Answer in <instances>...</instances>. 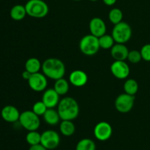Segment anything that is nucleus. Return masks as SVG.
<instances>
[{
  "mask_svg": "<svg viewBox=\"0 0 150 150\" xmlns=\"http://www.w3.org/2000/svg\"><path fill=\"white\" fill-rule=\"evenodd\" d=\"M60 95L54 89H47L44 91L42 97V101L48 108H54L58 105L60 101Z\"/></svg>",
  "mask_w": 150,
  "mask_h": 150,
  "instance_id": "nucleus-13",
  "label": "nucleus"
},
{
  "mask_svg": "<svg viewBox=\"0 0 150 150\" xmlns=\"http://www.w3.org/2000/svg\"><path fill=\"white\" fill-rule=\"evenodd\" d=\"M29 150H48L44 146H42L41 144H39L33 145V146H30Z\"/></svg>",
  "mask_w": 150,
  "mask_h": 150,
  "instance_id": "nucleus-30",
  "label": "nucleus"
},
{
  "mask_svg": "<svg viewBox=\"0 0 150 150\" xmlns=\"http://www.w3.org/2000/svg\"><path fill=\"white\" fill-rule=\"evenodd\" d=\"M48 109V108L46 107V105H45L43 102L42 100L41 101H38V102L35 103V104L32 106V110L35 114H36L37 115L40 117V116H43V114H45V112L46 111V110Z\"/></svg>",
  "mask_w": 150,
  "mask_h": 150,
  "instance_id": "nucleus-27",
  "label": "nucleus"
},
{
  "mask_svg": "<svg viewBox=\"0 0 150 150\" xmlns=\"http://www.w3.org/2000/svg\"><path fill=\"white\" fill-rule=\"evenodd\" d=\"M123 88L125 93L135 96L139 91V83L135 79H128L124 83Z\"/></svg>",
  "mask_w": 150,
  "mask_h": 150,
  "instance_id": "nucleus-22",
  "label": "nucleus"
},
{
  "mask_svg": "<svg viewBox=\"0 0 150 150\" xmlns=\"http://www.w3.org/2000/svg\"><path fill=\"white\" fill-rule=\"evenodd\" d=\"M123 13L120 9L113 8L108 13V19L113 24H117L122 21Z\"/></svg>",
  "mask_w": 150,
  "mask_h": 150,
  "instance_id": "nucleus-25",
  "label": "nucleus"
},
{
  "mask_svg": "<svg viewBox=\"0 0 150 150\" xmlns=\"http://www.w3.org/2000/svg\"><path fill=\"white\" fill-rule=\"evenodd\" d=\"M69 81L76 87H82L87 83L88 76L83 70H75L69 76Z\"/></svg>",
  "mask_w": 150,
  "mask_h": 150,
  "instance_id": "nucleus-14",
  "label": "nucleus"
},
{
  "mask_svg": "<svg viewBox=\"0 0 150 150\" xmlns=\"http://www.w3.org/2000/svg\"><path fill=\"white\" fill-rule=\"evenodd\" d=\"M129 51L128 48L125 44L116 42L111 48V55L114 60L125 61L127 59Z\"/></svg>",
  "mask_w": 150,
  "mask_h": 150,
  "instance_id": "nucleus-16",
  "label": "nucleus"
},
{
  "mask_svg": "<svg viewBox=\"0 0 150 150\" xmlns=\"http://www.w3.org/2000/svg\"><path fill=\"white\" fill-rule=\"evenodd\" d=\"M113 133V129L111 125L105 121L98 122L94 128L95 137L100 142L108 141L111 137Z\"/></svg>",
  "mask_w": 150,
  "mask_h": 150,
  "instance_id": "nucleus-11",
  "label": "nucleus"
},
{
  "mask_svg": "<svg viewBox=\"0 0 150 150\" xmlns=\"http://www.w3.org/2000/svg\"><path fill=\"white\" fill-rule=\"evenodd\" d=\"M10 17L14 21H21L26 17V13L25 5L22 4H16L10 10Z\"/></svg>",
  "mask_w": 150,
  "mask_h": 150,
  "instance_id": "nucleus-19",
  "label": "nucleus"
},
{
  "mask_svg": "<svg viewBox=\"0 0 150 150\" xmlns=\"http://www.w3.org/2000/svg\"><path fill=\"white\" fill-rule=\"evenodd\" d=\"M98 39H99L100 47L103 49H111L115 43L114 39L111 35L105 34L103 36L100 37Z\"/></svg>",
  "mask_w": 150,
  "mask_h": 150,
  "instance_id": "nucleus-24",
  "label": "nucleus"
},
{
  "mask_svg": "<svg viewBox=\"0 0 150 150\" xmlns=\"http://www.w3.org/2000/svg\"><path fill=\"white\" fill-rule=\"evenodd\" d=\"M111 35L117 43H126L132 37L131 26L126 22L121 21L114 25Z\"/></svg>",
  "mask_w": 150,
  "mask_h": 150,
  "instance_id": "nucleus-5",
  "label": "nucleus"
},
{
  "mask_svg": "<svg viewBox=\"0 0 150 150\" xmlns=\"http://www.w3.org/2000/svg\"><path fill=\"white\" fill-rule=\"evenodd\" d=\"M100 48L99 39L91 34L83 36L79 42L81 52L89 57L95 55L99 51Z\"/></svg>",
  "mask_w": 150,
  "mask_h": 150,
  "instance_id": "nucleus-4",
  "label": "nucleus"
},
{
  "mask_svg": "<svg viewBox=\"0 0 150 150\" xmlns=\"http://www.w3.org/2000/svg\"><path fill=\"white\" fill-rule=\"evenodd\" d=\"M89 1H98V0H89Z\"/></svg>",
  "mask_w": 150,
  "mask_h": 150,
  "instance_id": "nucleus-33",
  "label": "nucleus"
},
{
  "mask_svg": "<svg viewBox=\"0 0 150 150\" xmlns=\"http://www.w3.org/2000/svg\"><path fill=\"white\" fill-rule=\"evenodd\" d=\"M110 70L113 76L120 80L127 79L130 73V67L125 61L115 60L111 64Z\"/></svg>",
  "mask_w": 150,
  "mask_h": 150,
  "instance_id": "nucleus-10",
  "label": "nucleus"
},
{
  "mask_svg": "<svg viewBox=\"0 0 150 150\" xmlns=\"http://www.w3.org/2000/svg\"><path fill=\"white\" fill-rule=\"evenodd\" d=\"M127 59L132 64H138L140 62L142 59V54H141L140 51L138 50H132L129 51Z\"/></svg>",
  "mask_w": 150,
  "mask_h": 150,
  "instance_id": "nucleus-28",
  "label": "nucleus"
},
{
  "mask_svg": "<svg viewBox=\"0 0 150 150\" xmlns=\"http://www.w3.org/2000/svg\"><path fill=\"white\" fill-rule=\"evenodd\" d=\"M117 0H103L104 4L107 6H112L114 4H115V3L117 2Z\"/></svg>",
  "mask_w": 150,
  "mask_h": 150,
  "instance_id": "nucleus-32",
  "label": "nucleus"
},
{
  "mask_svg": "<svg viewBox=\"0 0 150 150\" xmlns=\"http://www.w3.org/2000/svg\"><path fill=\"white\" fill-rule=\"evenodd\" d=\"M134 103L135 96L125 92L117 97L114 102V105L117 111L122 114H126L133 109Z\"/></svg>",
  "mask_w": 150,
  "mask_h": 150,
  "instance_id": "nucleus-7",
  "label": "nucleus"
},
{
  "mask_svg": "<svg viewBox=\"0 0 150 150\" xmlns=\"http://www.w3.org/2000/svg\"><path fill=\"white\" fill-rule=\"evenodd\" d=\"M31 76H32V73H30L29 71H27V70H26L22 73V78L26 81L29 80V79H30Z\"/></svg>",
  "mask_w": 150,
  "mask_h": 150,
  "instance_id": "nucleus-31",
  "label": "nucleus"
},
{
  "mask_svg": "<svg viewBox=\"0 0 150 150\" xmlns=\"http://www.w3.org/2000/svg\"><path fill=\"white\" fill-rule=\"evenodd\" d=\"M45 123L51 126H55L60 122V116L58 111L54 108H48L42 116Z\"/></svg>",
  "mask_w": 150,
  "mask_h": 150,
  "instance_id": "nucleus-17",
  "label": "nucleus"
},
{
  "mask_svg": "<svg viewBox=\"0 0 150 150\" xmlns=\"http://www.w3.org/2000/svg\"><path fill=\"white\" fill-rule=\"evenodd\" d=\"M89 27L91 35L98 38L106 34V24L100 18L95 17L91 19Z\"/></svg>",
  "mask_w": 150,
  "mask_h": 150,
  "instance_id": "nucleus-12",
  "label": "nucleus"
},
{
  "mask_svg": "<svg viewBox=\"0 0 150 150\" xmlns=\"http://www.w3.org/2000/svg\"><path fill=\"white\" fill-rule=\"evenodd\" d=\"M60 133L64 136H73L76 132V126L71 120H62L59 124Z\"/></svg>",
  "mask_w": 150,
  "mask_h": 150,
  "instance_id": "nucleus-18",
  "label": "nucleus"
},
{
  "mask_svg": "<svg viewBox=\"0 0 150 150\" xmlns=\"http://www.w3.org/2000/svg\"><path fill=\"white\" fill-rule=\"evenodd\" d=\"M26 141L30 146L39 144L41 142V134L37 130L29 131L26 136Z\"/></svg>",
  "mask_w": 150,
  "mask_h": 150,
  "instance_id": "nucleus-26",
  "label": "nucleus"
},
{
  "mask_svg": "<svg viewBox=\"0 0 150 150\" xmlns=\"http://www.w3.org/2000/svg\"><path fill=\"white\" fill-rule=\"evenodd\" d=\"M54 89L60 96L66 95L68 92L69 89H70L69 82L64 78L58 79V80L55 81Z\"/></svg>",
  "mask_w": 150,
  "mask_h": 150,
  "instance_id": "nucleus-21",
  "label": "nucleus"
},
{
  "mask_svg": "<svg viewBox=\"0 0 150 150\" xmlns=\"http://www.w3.org/2000/svg\"><path fill=\"white\" fill-rule=\"evenodd\" d=\"M41 70L47 78L54 81L64 77L66 72L64 63L59 59L54 57L45 59L42 63Z\"/></svg>",
  "mask_w": 150,
  "mask_h": 150,
  "instance_id": "nucleus-1",
  "label": "nucleus"
},
{
  "mask_svg": "<svg viewBox=\"0 0 150 150\" xmlns=\"http://www.w3.org/2000/svg\"><path fill=\"white\" fill-rule=\"evenodd\" d=\"M21 113L18 109L13 105H8L4 106L1 111V116L7 122L13 123L18 121Z\"/></svg>",
  "mask_w": 150,
  "mask_h": 150,
  "instance_id": "nucleus-15",
  "label": "nucleus"
},
{
  "mask_svg": "<svg viewBox=\"0 0 150 150\" xmlns=\"http://www.w3.org/2000/svg\"><path fill=\"white\" fill-rule=\"evenodd\" d=\"M18 122L21 125L28 131L38 130L40 126V117L32 111H25L21 113Z\"/></svg>",
  "mask_w": 150,
  "mask_h": 150,
  "instance_id": "nucleus-6",
  "label": "nucleus"
},
{
  "mask_svg": "<svg viewBox=\"0 0 150 150\" xmlns=\"http://www.w3.org/2000/svg\"><path fill=\"white\" fill-rule=\"evenodd\" d=\"M26 13L34 18H42L47 16L49 7L43 0H29L25 4Z\"/></svg>",
  "mask_w": 150,
  "mask_h": 150,
  "instance_id": "nucleus-3",
  "label": "nucleus"
},
{
  "mask_svg": "<svg viewBox=\"0 0 150 150\" xmlns=\"http://www.w3.org/2000/svg\"><path fill=\"white\" fill-rule=\"evenodd\" d=\"M27 81L30 89L37 92H44L48 86L47 77L43 73L40 72L32 74L30 79Z\"/></svg>",
  "mask_w": 150,
  "mask_h": 150,
  "instance_id": "nucleus-9",
  "label": "nucleus"
},
{
  "mask_svg": "<svg viewBox=\"0 0 150 150\" xmlns=\"http://www.w3.org/2000/svg\"><path fill=\"white\" fill-rule=\"evenodd\" d=\"M57 111L62 120H76L79 115V105L76 100L72 97H65L60 100Z\"/></svg>",
  "mask_w": 150,
  "mask_h": 150,
  "instance_id": "nucleus-2",
  "label": "nucleus"
},
{
  "mask_svg": "<svg viewBox=\"0 0 150 150\" xmlns=\"http://www.w3.org/2000/svg\"><path fill=\"white\" fill-rule=\"evenodd\" d=\"M76 150H96V144L92 139H83L77 143Z\"/></svg>",
  "mask_w": 150,
  "mask_h": 150,
  "instance_id": "nucleus-23",
  "label": "nucleus"
},
{
  "mask_svg": "<svg viewBox=\"0 0 150 150\" xmlns=\"http://www.w3.org/2000/svg\"><path fill=\"white\" fill-rule=\"evenodd\" d=\"M73 1H81V0H73Z\"/></svg>",
  "mask_w": 150,
  "mask_h": 150,
  "instance_id": "nucleus-34",
  "label": "nucleus"
},
{
  "mask_svg": "<svg viewBox=\"0 0 150 150\" xmlns=\"http://www.w3.org/2000/svg\"><path fill=\"white\" fill-rule=\"evenodd\" d=\"M40 144L48 150L55 149L60 144L59 135L55 130H45L41 133Z\"/></svg>",
  "mask_w": 150,
  "mask_h": 150,
  "instance_id": "nucleus-8",
  "label": "nucleus"
},
{
  "mask_svg": "<svg viewBox=\"0 0 150 150\" xmlns=\"http://www.w3.org/2000/svg\"><path fill=\"white\" fill-rule=\"evenodd\" d=\"M41 69H42V63L36 57H31L28 59L25 63V70L29 71L32 74L39 73Z\"/></svg>",
  "mask_w": 150,
  "mask_h": 150,
  "instance_id": "nucleus-20",
  "label": "nucleus"
},
{
  "mask_svg": "<svg viewBox=\"0 0 150 150\" xmlns=\"http://www.w3.org/2000/svg\"><path fill=\"white\" fill-rule=\"evenodd\" d=\"M142 59L146 62H150V44H145L140 51Z\"/></svg>",
  "mask_w": 150,
  "mask_h": 150,
  "instance_id": "nucleus-29",
  "label": "nucleus"
}]
</instances>
